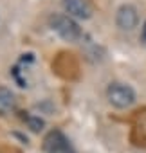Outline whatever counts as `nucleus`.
<instances>
[{
  "label": "nucleus",
  "instance_id": "obj_4",
  "mask_svg": "<svg viewBox=\"0 0 146 153\" xmlns=\"http://www.w3.org/2000/svg\"><path fill=\"white\" fill-rule=\"evenodd\" d=\"M137 22H139V15H137V9L132 6V4H123L119 9H117V15H115V24L119 29L123 31H132L137 27Z\"/></svg>",
  "mask_w": 146,
  "mask_h": 153
},
{
  "label": "nucleus",
  "instance_id": "obj_1",
  "mask_svg": "<svg viewBox=\"0 0 146 153\" xmlns=\"http://www.w3.org/2000/svg\"><path fill=\"white\" fill-rule=\"evenodd\" d=\"M51 27L60 38H63L67 42H78L81 38L80 25L67 15H54L51 18Z\"/></svg>",
  "mask_w": 146,
  "mask_h": 153
},
{
  "label": "nucleus",
  "instance_id": "obj_8",
  "mask_svg": "<svg viewBox=\"0 0 146 153\" xmlns=\"http://www.w3.org/2000/svg\"><path fill=\"white\" fill-rule=\"evenodd\" d=\"M141 40L146 43V22H144V25H142V33H141Z\"/></svg>",
  "mask_w": 146,
  "mask_h": 153
},
{
  "label": "nucleus",
  "instance_id": "obj_3",
  "mask_svg": "<svg viewBox=\"0 0 146 153\" xmlns=\"http://www.w3.org/2000/svg\"><path fill=\"white\" fill-rule=\"evenodd\" d=\"M43 149L47 153H74L67 137L58 130H52L51 133H47V137L43 139Z\"/></svg>",
  "mask_w": 146,
  "mask_h": 153
},
{
  "label": "nucleus",
  "instance_id": "obj_5",
  "mask_svg": "<svg viewBox=\"0 0 146 153\" xmlns=\"http://www.w3.org/2000/svg\"><path fill=\"white\" fill-rule=\"evenodd\" d=\"M63 9L69 13V16H76V18H90L92 7L87 0H63Z\"/></svg>",
  "mask_w": 146,
  "mask_h": 153
},
{
  "label": "nucleus",
  "instance_id": "obj_7",
  "mask_svg": "<svg viewBox=\"0 0 146 153\" xmlns=\"http://www.w3.org/2000/svg\"><path fill=\"white\" fill-rule=\"evenodd\" d=\"M24 121L27 123V126L33 130V131H40L42 128H43V119H40V117H36V115H24Z\"/></svg>",
  "mask_w": 146,
  "mask_h": 153
},
{
  "label": "nucleus",
  "instance_id": "obj_2",
  "mask_svg": "<svg viewBox=\"0 0 146 153\" xmlns=\"http://www.w3.org/2000/svg\"><path fill=\"white\" fill-rule=\"evenodd\" d=\"M108 103L115 108H128L135 103V92L130 85L124 83H110L107 88Z\"/></svg>",
  "mask_w": 146,
  "mask_h": 153
},
{
  "label": "nucleus",
  "instance_id": "obj_6",
  "mask_svg": "<svg viewBox=\"0 0 146 153\" xmlns=\"http://www.w3.org/2000/svg\"><path fill=\"white\" fill-rule=\"evenodd\" d=\"M15 108V96L9 88L0 87V114H7Z\"/></svg>",
  "mask_w": 146,
  "mask_h": 153
}]
</instances>
